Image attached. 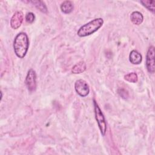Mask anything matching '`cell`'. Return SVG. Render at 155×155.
<instances>
[{
  "instance_id": "30bf717a",
  "label": "cell",
  "mask_w": 155,
  "mask_h": 155,
  "mask_svg": "<svg viewBox=\"0 0 155 155\" xmlns=\"http://www.w3.org/2000/svg\"><path fill=\"white\" fill-rule=\"evenodd\" d=\"M62 12L65 14L70 13L73 10V4L70 1H64L60 6Z\"/></svg>"
},
{
  "instance_id": "4fadbf2b",
  "label": "cell",
  "mask_w": 155,
  "mask_h": 155,
  "mask_svg": "<svg viewBox=\"0 0 155 155\" xmlns=\"http://www.w3.org/2000/svg\"><path fill=\"white\" fill-rule=\"evenodd\" d=\"M140 2L147 8L148 10L151 11L153 13H154L155 11V1L154 0H143L140 1Z\"/></svg>"
},
{
  "instance_id": "5b68a950",
  "label": "cell",
  "mask_w": 155,
  "mask_h": 155,
  "mask_svg": "<svg viewBox=\"0 0 155 155\" xmlns=\"http://www.w3.org/2000/svg\"><path fill=\"white\" fill-rule=\"evenodd\" d=\"M154 53V46H150L147 51L146 56V67L148 71L150 73H153L155 70Z\"/></svg>"
},
{
  "instance_id": "52a82bcc",
  "label": "cell",
  "mask_w": 155,
  "mask_h": 155,
  "mask_svg": "<svg viewBox=\"0 0 155 155\" xmlns=\"http://www.w3.org/2000/svg\"><path fill=\"white\" fill-rule=\"evenodd\" d=\"M24 19L23 13L21 11L16 12L12 16L10 20L11 27L13 29H18L21 25Z\"/></svg>"
},
{
  "instance_id": "2e32d148",
  "label": "cell",
  "mask_w": 155,
  "mask_h": 155,
  "mask_svg": "<svg viewBox=\"0 0 155 155\" xmlns=\"http://www.w3.org/2000/svg\"><path fill=\"white\" fill-rule=\"evenodd\" d=\"M118 93H119V94H120V96H122V97H124V96H125V98L128 97V92H127L125 90H124V89L119 90H118Z\"/></svg>"
},
{
  "instance_id": "5bb4252c",
  "label": "cell",
  "mask_w": 155,
  "mask_h": 155,
  "mask_svg": "<svg viewBox=\"0 0 155 155\" xmlns=\"http://www.w3.org/2000/svg\"><path fill=\"white\" fill-rule=\"evenodd\" d=\"M124 79L129 82L135 83L137 81L138 77H137V74L136 73L132 72V73H130L125 75Z\"/></svg>"
},
{
  "instance_id": "6da1fadb",
  "label": "cell",
  "mask_w": 155,
  "mask_h": 155,
  "mask_svg": "<svg viewBox=\"0 0 155 155\" xmlns=\"http://www.w3.org/2000/svg\"><path fill=\"white\" fill-rule=\"evenodd\" d=\"M29 47V39L24 32L18 33L14 40L13 48L15 53L19 58H23L26 55Z\"/></svg>"
},
{
  "instance_id": "7a4b0ae2",
  "label": "cell",
  "mask_w": 155,
  "mask_h": 155,
  "mask_svg": "<svg viewBox=\"0 0 155 155\" xmlns=\"http://www.w3.org/2000/svg\"><path fill=\"white\" fill-rule=\"evenodd\" d=\"M103 24L104 20L102 18L94 19L81 27L77 34L79 37L89 36L97 31L102 26Z\"/></svg>"
},
{
  "instance_id": "3957f363",
  "label": "cell",
  "mask_w": 155,
  "mask_h": 155,
  "mask_svg": "<svg viewBox=\"0 0 155 155\" xmlns=\"http://www.w3.org/2000/svg\"><path fill=\"white\" fill-rule=\"evenodd\" d=\"M94 104V114H95V118L97 122L99 128L101 131V133L102 136H105L106 131H107V123L105 121V117L99 108L98 104L96 102V101L93 100Z\"/></svg>"
},
{
  "instance_id": "8fae6325",
  "label": "cell",
  "mask_w": 155,
  "mask_h": 155,
  "mask_svg": "<svg viewBox=\"0 0 155 155\" xmlns=\"http://www.w3.org/2000/svg\"><path fill=\"white\" fill-rule=\"evenodd\" d=\"M87 68V65L86 63L84 61H80L76 64H75L72 69L71 72L74 74H79L83 73Z\"/></svg>"
},
{
  "instance_id": "277c9868",
  "label": "cell",
  "mask_w": 155,
  "mask_h": 155,
  "mask_svg": "<svg viewBox=\"0 0 155 155\" xmlns=\"http://www.w3.org/2000/svg\"><path fill=\"white\" fill-rule=\"evenodd\" d=\"M25 85L28 91L32 92L36 88V74L33 69H30L25 80Z\"/></svg>"
},
{
  "instance_id": "9c48e42d",
  "label": "cell",
  "mask_w": 155,
  "mask_h": 155,
  "mask_svg": "<svg viewBox=\"0 0 155 155\" xmlns=\"http://www.w3.org/2000/svg\"><path fill=\"white\" fill-rule=\"evenodd\" d=\"M131 21L133 24L139 25L140 24L143 19L142 14L139 12H133L130 15Z\"/></svg>"
},
{
  "instance_id": "7c38bea8",
  "label": "cell",
  "mask_w": 155,
  "mask_h": 155,
  "mask_svg": "<svg viewBox=\"0 0 155 155\" xmlns=\"http://www.w3.org/2000/svg\"><path fill=\"white\" fill-rule=\"evenodd\" d=\"M28 2L31 3L41 12L44 13H47V6L45 5V3L43 1H28Z\"/></svg>"
},
{
  "instance_id": "8992f818",
  "label": "cell",
  "mask_w": 155,
  "mask_h": 155,
  "mask_svg": "<svg viewBox=\"0 0 155 155\" xmlns=\"http://www.w3.org/2000/svg\"><path fill=\"white\" fill-rule=\"evenodd\" d=\"M74 88L77 93L82 97L87 96L90 92L89 87L87 83L83 79H78L76 81L74 84Z\"/></svg>"
},
{
  "instance_id": "ba28073f",
  "label": "cell",
  "mask_w": 155,
  "mask_h": 155,
  "mask_svg": "<svg viewBox=\"0 0 155 155\" xmlns=\"http://www.w3.org/2000/svg\"><path fill=\"white\" fill-rule=\"evenodd\" d=\"M129 60L130 62L134 65L139 64L142 60V56L140 53H139L136 50H132L129 55Z\"/></svg>"
},
{
  "instance_id": "9a60e30c",
  "label": "cell",
  "mask_w": 155,
  "mask_h": 155,
  "mask_svg": "<svg viewBox=\"0 0 155 155\" xmlns=\"http://www.w3.org/2000/svg\"><path fill=\"white\" fill-rule=\"evenodd\" d=\"M25 21L27 23H29V24H31L33 22V21H35V15L31 13V12H29V13H27V15H25Z\"/></svg>"
}]
</instances>
